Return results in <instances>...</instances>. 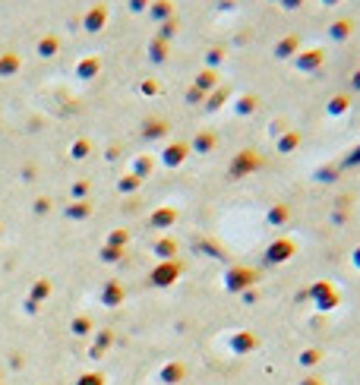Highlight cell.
Returning <instances> with one entry per match:
<instances>
[{
  "label": "cell",
  "instance_id": "34",
  "mask_svg": "<svg viewBox=\"0 0 360 385\" xmlns=\"http://www.w3.org/2000/svg\"><path fill=\"white\" fill-rule=\"evenodd\" d=\"M86 212H92V206H89V202H83V206L70 208V215H86Z\"/></svg>",
  "mask_w": 360,
  "mask_h": 385
},
{
  "label": "cell",
  "instance_id": "2",
  "mask_svg": "<svg viewBox=\"0 0 360 385\" xmlns=\"http://www.w3.org/2000/svg\"><path fill=\"white\" fill-rule=\"evenodd\" d=\"M259 164H263V158L256 155V152H240L231 161V177H247L250 170H256Z\"/></svg>",
  "mask_w": 360,
  "mask_h": 385
},
{
  "label": "cell",
  "instance_id": "15",
  "mask_svg": "<svg viewBox=\"0 0 360 385\" xmlns=\"http://www.w3.org/2000/svg\"><path fill=\"white\" fill-rule=\"evenodd\" d=\"M348 111H351V98H348V95H335L329 101V114H332V117H341V114H348Z\"/></svg>",
  "mask_w": 360,
  "mask_h": 385
},
{
  "label": "cell",
  "instance_id": "33",
  "mask_svg": "<svg viewBox=\"0 0 360 385\" xmlns=\"http://www.w3.org/2000/svg\"><path fill=\"white\" fill-rule=\"evenodd\" d=\"M285 10H297V7H303V0H278Z\"/></svg>",
  "mask_w": 360,
  "mask_h": 385
},
{
  "label": "cell",
  "instance_id": "24",
  "mask_svg": "<svg viewBox=\"0 0 360 385\" xmlns=\"http://www.w3.org/2000/svg\"><path fill=\"white\" fill-rule=\"evenodd\" d=\"M177 32V19H168L165 26H161V32H158V38H165V41H171V35Z\"/></svg>",
  "mask_w": 360,
  "mask_h": 385
},
{
  "label": "cell",
  "instance_id": "13",
  "mask_svg": "<svg viewBox=\"0 0 360 385\" xmlns=\"http://www.w3.org/2000/svg\"><path fill=\"white\" fill-rule=\"evenodd\" d=\"M98 70H101V60H98V57H83V60H79V67H76V76L92 79V76H98Z\"/></svg>",
  "mask_w": 360,
  "mask_h": 385
},
{
  "label": "cell",
  "instance_id": "12",
  "mask_svg": "<svg viewBox=\"0 0 360 385\" xmlns=\"http://www.w3.org/2000/svg\"><path fill=\"white\" fill-rule=\"evenodd\" d=\"M329 35L335 38V41H348V38L354 35V23H351V19H338V23H332Z\"/></svg>",
  "mask_w": 360,
  "mask_h": 385
},
{
  "label": "cell",
  "instance_id": "23",
  "mask_svg": "<svg viewBox=\"0 0 360 385\" xmlns=\"http://www.w3.org/2000/svg\"><path fill=\"white\" fill-rule=\"evenodd\" d=\"M335 174H338L335 164H332V168H319V170H316V180H323V184H332V180H335Z\"/></svg>",
  "mask_w": 360,
  "mask_h": 385
},
{
  "label": "cell",
  "instance_id": "6",
  "mask_svg": "<svg viewBox=\"0 0 360 385\" xmlns=\"http://www.w3.org/2000/svg\"><path fill=\"white\" fill-rule=\"evenodd\" d=\"M272 51H275V57H278V60H291L294 54L300 51V38H297V35H285L275 48H272Z\"/></svg>",
  "mask_w": 360,
  "mask_h": 385
},
{
  "label": "cell",
  "instance_id": "1",
  "mask_svg": "<svg viewBox=\"0 0 360 385\" xmlns=\"http://www.w3.org/2000/svg\"><path fill=\"white\" fill-rule=\"evenodd\" d=\"M323 63H326V51H323V48H307V51L294 54V67H297L300 73H316Z\"/></svg>",
  "mask_w": 360,
  "mask_h": 385
},
{
  "label": "cell",
  "instance_id": "21",
  "mask_svg": "<svg viewBox=\"0 0 360 385\" xmlns=\"http://www.w3.org/2000/svg\"><path fill=\"white\" fill-rule=\"evenodd\" d=\"M139 184H143V180L136 177V174H127V177L120 180V190H123V192H133V190H139Z\"/></svg>",
  "mask_w": 360,
  "mask_h": 385
},
{
  "label": "cell",
  "instance_id": "3",
  "mask_svg": "<svg viewBox=\"0 0 360 385\" xmlns=\"http://www.w3.org/2000/svg\"><path fill=\"white\" fill-rule=\"evenodd\" d=\"M187 158H190V142H171V146H165V152H161L165 168H180Z\"/></svg>",
  "mask_w": 360,
  "mask_h": 385
},
{
  "label": "cell",
  "instance_id": "9",
  "mask_svg": "<svg viewBox=\"0 0 360 385\" xmlns=\"http://www.w3.org/2000/svg\"><path fill=\"white\" fill-rule=\"evenodd\" d=\"M215 146H218L215 130H206V133H199L193 142H190V152H199V155H206V152H212Z\"/></svg>",
  "mask_w": 360,
  "mask_h": 385
},
{
  "label": "cell",
  "instance_id": "7",
  "mask_svg": "<svg viewBox=\"0 0 360 385\" xmlns=\"http://www.w3.org/2000/svg\"><path fill=\"white\" fill-rule=\"evenodd\" d=\"M19 67H23V57L16 51H3L0 54V76L7 79V76H16L19 73Z\"/></svg>",
  "mask_w": 360,
  "mask_h": 385
},
{
  "label": "cell",
  "instance_id": "11",
  "mask_svg": "<svg viewBox=\"0 0 360 385\" xmlns=\"http://www.w3.org/2000/svg\"><path fill=\"white\" fill-rule=\"evenodd\" d=\"M168 45H171V41H165V38H152V45H149V60H152V63H165V60H168Z\"/></svg>",
  "mask_w": 360,
  "mask_h": 385
},
{
  "label": "cell",
  "instance_id": "26",
  "mask_svg": "<svg viewBox=\"0 0 360 385\" xmlns=\"http://www.w3.org/2000/svg\"><path fill=\"white\" fill-rule=\"evenodd\" d=\"M203 98H209V95H206L203 89H196V86L187 92V101H190V104H199V101H203Z\"/></svg>",
  "mask_w": 360,
  "mask_h": 385
},
{
  "label": "cell",
  "instance_id": "20",
  "mask_svg": "<svg viewBox=\"0 0 360 385\" xmlns=\"http://www.w3.org/2000/svg\"><path fill=\"white\" fill-rule=\"evenodd\" d=\"M89 139H76L73 142V148H70V155H73V158H86V155H89Z\"/></svg>",
  "mask_w": 360,
  "mask_h": 385
},
{
  "label": "cell",
  "instance_id": "37",
  "mask_svg": "<svg viewBox=\"0 0 360 385\" xmlns=\"http://www.w3.org/2000/svg\"><path fill=\"white\" fill-rule=\"evenodd\" d=\"M354 262H357V266H360V246H357V253H354Z\"/></svg>",
  "mask_w": 360,
  "mask_h": 385
},
{
  "label": "cell",
  "instance_id": "5",
  "mask_svg": "<svg viewBox=\"0 0 360 385\" xmlns=\"http://www.w3.org/2000/svg\"><path fill=\"white\" fill-rule=\"evenodd\" d=\"M105 23H108V7H105V3H95V7H92L89 13H86L83 29L95 35V32H101V29H105Z\"/></svg>",
  "mask_w": 360,
  "mask_h": 385
},
{
  "label": "cell",
  "instance_id": "17",
  "mask_svg": "<svg viewBox=\"0 0 360 385\" xmlns=\"http://www.w3.org/2000/svg\"><path fill=\"white\" fill-rule=\"evenodd\" d=\"M256 108H259V98H256V95H240L237 98V114H243V117H247V114H253Z\"/></svg>",
  "mask_w": 360,
  "mask_h": 385
},
{
  "label": "cell",
  "instance_id": "25",
  "mask_svg": "<svg viewBox=\"0 0 360 385\" xmlns=\"http://www.w3.org/2000/svg\"><path fill=\"white\" fill-rule=\"evenodd\" d=\"M155 224H171L174 221V212L171 208H161V212H155V218H152Z\"/></svg>",
  "mask_w": 360,
  "mask_h": 385
},
{
  "label": "cell",
  "instance_id": "10",
  "mask_svg": "<svg viewBox=\"0 0 360 385\" xmlns=\"http://www.w3.org/2000/svg\"><path fill=\"white\" fill-rule=\"evenodd\" d=\"M149 13L155 23H168V19H174V0H155L149 7Z\"/></svg>",
  "mask_w": 360,
  "mask_h": 385
},
{
  "label": "cell",
  "instance_id": "8",
  "mask_svg": "<svg viewBox=\"0 0 360 385\" xmlns=\"http://www.w3.org/2000/svg\"><path fill=\"white\" fill-rule=\"evenodd\" d=\"M218 82H221V79H218V70L206 67V70H199V76H196L193 86H196V89H203L206 95H209V92H215V89H218Z\"/></svg>",
  "mask_w": 360,
  "mask_h": 385
},
{
  "label": "cell",
  "instance_id": "28",
  "mask_svg": "<svg viewBox=\"0 0 360 385\" xmlns=\"http://www.w3.org/2000/svg\"><path fill=\"white\" fill-rule=\"evenodd\" d=\"M152 7V0H130V10L133 13H143V10H149Z\"/></svg>",
  "mask_w": 360,
  "mask_h": 385
},
{
  "label": "cell",
  "instance_id": "18",
  "mask_svg": "<svg viewBox=\"0 0 360 385\" xmlns=\"http://www.w3.org/2000/svg\"><path fill=\"white\" fill-rule=\"evenodd\" d=\"M297 146H300V133H285L278 139V152H285V155H291Z\"/></svg>",
  "mask_w": 360,
  "mask_h": 385
},
{
  "label": "cell",
  "instance_id": "35",
  "mask_svg": "<svg viewBox=\"0 0 360 385\" xmlns=\"http://www.w3.org/2000/svg\"><path fill=\"white\" fill-rule=\"evenodd\" d=\"M351 86H354V92H360V70L351 76Z\"/></svg>",
  "mask_w": 360,
  "mask_h": 385
},
{
  "label": "cell",
  "instance_id": "27",
  "mask_svg": "<svg viewBox=\"0 0 360 385\" xmlns=\"http://www.w3.org/2000/svg\"><path fill=\"white\" fill-rule=\"evenodd\" d=\"M221 60H225V51H221V48H212L209 51V67H218Z\"/></svg>",
  "mask_w": 360,
  "mask_h": 385
},
{
  "label": "cell",
  "instance_id": "19",
  "mask_svg": "<svg viewBox=\"0 0 360 385\" xmlns=\"http://www.w3.org/2000/svg\"><path fill=\"white\" fill-rule=\"evenodd\" d=\"M225 98H228L225 89H221V92H209V101H206V108H209V111H218V108L225 104Z\"/></svg>",
  "mask_w": 360,
  "mask_h": 385
},
{
  "label": "cell",
  "instance_id": "22",
  "mask_svg": "<svg viewBox=\"0 0 360 385\" xmlns=\"http://www.w3.org/2000/svg\"><path fill=\"white\" fill-rule=\"evenodd\" d=\"M357 164H360V146H357V148H351V152L345 155V161L338 164V168H357Z\"/></svg>",
  "mask_w": 360,
  "mask_h": 385
},
{
  "label": "cell",
  "instance_id": "30",
  "mask_svg": "<svg viewBox=\"0 0 360 385\" xmlns=\"http://www.w3.org/2000/svg\"><path fill=\"white\" fill-rule=\"evenodd\" d=\"M139 92H146V95H155V92H158V82L155 79H146L143 86H139Z\"/></svg>",
  "mask_w": 360,
  "mask_h": 385
},
{
  "label": "cell",
  "instance_id": "14",
  "mask_svg": "<svg viewBox=\"0 0 360 385\" xmlns=\"http://www.w3.org/2000/svg\"><path fill=\"white\" fill-rule=\"evenodd\" d=\"M60 51V38L57 35H45L41 41H38V57H54V54Z\"/></svg>",
  "mask_w": 360,
  "mask_h": 385
},
{
  "label": "cell",
  "instance_id": "4",
  "mask_svg": "<svg viewBox=\"0 0 360 385\" xmlns=\"http://www.w3.org/2000/svg\"><path fill=\"white\" fill-rule=\"evenodd\" d=\"M168 130H171V124H168L165 117H149L143 124V130H139V136H143L146 142H155V139H165Z\"/></svg>",
  "mask_w": 360,
  "mask_h": 385
},
{
  "label": "cell",
  "instance_id": "31",
  "mask_svg": "<svg viewBox=\"0 0 360 385\" xmlns=\"http://www.w3.org/2000/svg\"><path fill=\"white\" fill-rule=\"evenodd\" d=\"M288 250H294V246L291 244H278L272 253H275V259H281V256H288Z\"/></svg>",
  "mask_w": 360,
  "mask_h": 385
},
{
  "label": "cell",
  "instance_id": "36",
  "mask_svg": "<svg viewBox=\"0 0 360 385\" xmlns=\"http://www.w3.org/2000/svg\"><path fill=\"white\" fill-rule=\"evenodd\" d=\"M326 7H335V3H341V0H323Z\"/></svg>",
  "mask_w": 360,
  "mask_h": 385
},
{
  "label": "cell",
  "instance_id": "32",
  "mask_svg": "<svg viewBox=\"0 0 360 385\" xmlns=\"http://www.w3.org/2000/svg\"><path fill=\"white\" fill-rule=\"evenodd\" d=\"M73 192L76 196H86V192H89V180H79V184L73 186Z\"/></svg>",
  "mask_w": 360,
  "mask_h": 385
},
{
  "label": "cell",
  "instance_id": "29",
  "mask_svg": "<svg viewBox=\"0 0 360 385\" xmlns=\"http://www.w3.org/2000/svg\"><path fill=\"white\" fill-rule=\"evenodd\" d=\"M269 218H272V221H285V218H288V208H285V206H275Z\"/></svg>",
  "mask_w": 360,
  "mask_h": 385
},
{
  "label": "cell",
  "instance_id": "16",
  "mask_svg": "<svg viewBox=\"0 0 360 385\" xmlns=\"http://www.w3.org/2000/svg\"><path fill=\"white\" fill-rule=\"evenodd\" d=\"M152 168H155V161H152L149 155H139V158H136V164H133V174L143 180V177H149V174H152Z\"/></svg>",
  "mask_w": 360,
  "mask_h": 385
}]
</instances>
